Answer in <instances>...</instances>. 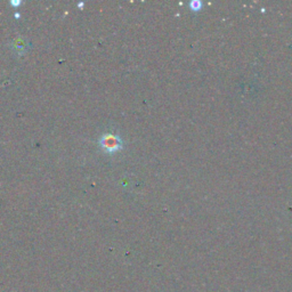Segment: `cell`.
Here are the masks:
<instances>
[{"label":"cell","mask_w":292,"mask_h":292,"mask_svg":"<svg viewBox=\"0 0 292 292\" xmlns=\"http://www.w3.org/2000/svg\"><path fill=\"white\" fill-rule=\"evenodd\" d=\"M78 6H79V7H82V6H83V3H80V4L78 5Z\"/></svg>","instance_id":"obj_4"},{"label":"cell","mask_w":292,"mask_h":292,"mask_svg":"<svg viewBox=\"0 0 292 292\" xmlns=\"http://www.w3.org/2000/svg\"><path fill=\"white\" fill-rule=\"evenodd\" d=\"M100 145L104 152L109 153V154H113V153L122 148V140L119 136L113 135V134H105L101 137Z\"/></svg>","instance_id":"obj_1"},{"label":"cell","mask_w":292,"mask_h":292,"mask_svg":"<svg viewBox=\"0 0 292 292\" xmlns=\"http://www.w3.org/2000/svg\"><path fill=\"white\" fill-rule=\"evenodd\" d=\"M11 5L14 7H17V6H20V5H21V2H11Z\"/></svg>","instance_id":"obj_3"},{"label":"cell","mask_w":292,"mask_h":292,"mask_svg":"<svg viewBox=\"0 0 292 292\" xmlns=\"http://www.w3.org/2000/svg\"><path fill=\"white\" fill-rule=\"evenodd\" d=\"M202 7H203V4L200 2V0H192V2L189 3V8H191L193 12L201 11Z\"/></svg>","instance_id":"obj_2"}]
</instances>
